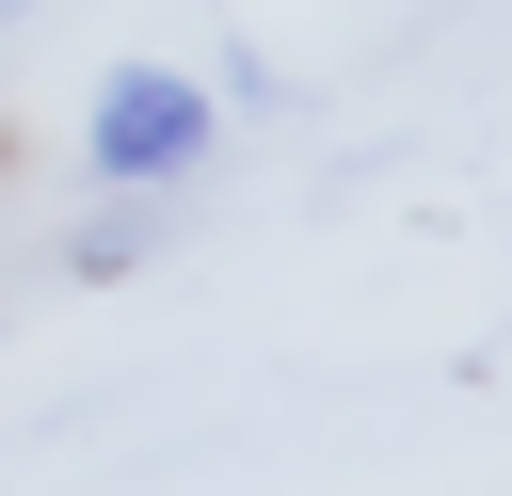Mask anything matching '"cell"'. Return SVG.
I'll return each mask as SVG.
<instances>
[{
  "instance_id": "obj_1",
  "label": "cell",
  "mask_w": 512,
  "mask_h": 496,
  "mask_svg": "<svg viewBox=\"0 0 512 496\" xmlns=\"http://www.w3.org/2000/svg\"><path fill=\"white\" fill-rule=\"evenodd\" d=\"M192 160H208V80L128 64V80L96 96V176H112V192H160V176H192Z\"/></svg>"
},
{
  "instance_id": "obj_2",
  "label": "cell",
  "mask_w": 512,
  "mask_h": 496,
  "mask_svg": "<svg viewBox=\"0 0 512 496\" xmlns=\"http://www.w3.org/2000/svg\"><path fill=\"white\" fill-rule=\"evenodd\" d=\"M0 16H16V0H0Z\"/></svg>"
}]
</instances>
